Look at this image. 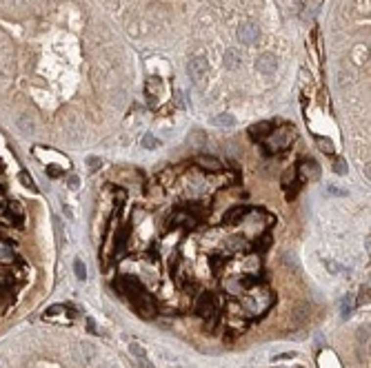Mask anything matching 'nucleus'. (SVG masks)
<instances>
[{
    "mask_svg": "<svg viewBox=\"0 0 371 368\" xmlns=\"http://www.w3.org/2000/svg\"><path fill=\"white\" fill-rule=\"evenodd\" d=\"M116 288L120 295H129L131 304H134V311L140 317H151L156 313V302L145 288L140 286L138 280L134 278H120V282H116Z\"/></svg>",
    "mask_w": 371,
    "mask_h": 368,
    "instance_id": "obj_1",
    "label": "nucleus"
},
{
    "mask_svg": "<svg viewBox=\"0 0 371 368\" xmlns=\"http://www.w3.org/2000/svg\"><path fill=\"white\" fill-rule=\"evenodd\" d=\"M218 297L213 295V293H209V291H205V293H200L198 295V300H196V315L198 317H203L205 322L209 324V330H213V324H216V320H218Z\"/></svg>",
    "mask_w": 371,
    "mask_h": 368,
    "instance_id": "obj_2",
    "label": "nucleus"
},
{
    "mask_svg": "<svg viewBox=\"0 0 371 368\" xmlns=\"http://www.w3.org/2000/svg\"><path fill=\"white\" fill-rule=\"evenodd\" d=\"M247 291H249V295L245 297V306L249 313H265L267 306L274 302L267 288H247Z\"/></svg>",
    "mask_w": 371,
    "mask_h": 368,
    "instance_id": "obj_3",
    "label": "nucleus"
},
{
    "mask_svg": "<svg viewBox=\"0 0 371 368\" xmlns=\"http://www.w3.org/2000/svg\"><path fill=\"white\" fill-rule=\"evenodd\" d=\"M296 133L291 127H284V129L280 131H271L269 135V144L265 147V153H276V151H284V149H289L291 142H294Z\"/></svg>",
    "mask_w": 371,
    "mask_h": 368,
    "instance_id": "obj_4",
    "label": "nucleus"
},
{
    "mask_svg": "<svg viewBox=\"0 0 371 368\" xmlns=\"http://www.w3.org/2000/svg\"><path fill=\"white\" fill-rule=\"evenodd\" d=\"M207 69H209V63H207V58H203V56H196L187 63L189 78H191V82L198 87H203L205 78H207Z\"/></svg>",
    "mask_w": 371,
    "mask_h": 368,
    "instance_id": "obj_5",
    "label": "nucleus"
},
{
    "mask_svg": "<svg viewBox=\"0 0 371 368\" xmlns=\"http://www.w3.org/2000/svg\"><path fill=\"white\" fill-rule=\"evenodd\" d=\"M71 357L76 364L87 366V364H92L93 359H96V348H93L92 344H87V342H78V344H73V348H71Z\"/></svg>",
    "mask_w": 371,
    "mask_h": 368,
    "instance_id": "obj_6",
    "label": "nucleus"
},
{
    "mask_svg": "<svg viewBox=\"0 0 371 368\" xmlns=\"http://www.w3.org/2000/svg\"><path fill=\"white\" fill-rule=\"evenodd\" d=\"M238 40L245 44H255L260 40V29H258V24H254V22L240 24V27H238Z\"/></svg>",
    "mask_w": 371,
    "mask_h": 368,
    "instance_id": "obj_7",
    "label": "nucleus"
},
{
    "mask_svg": "<svg viewBox=\"0 0 371 368\" xmlns=\"http://www.w3.org/2000/svg\"><path fill=\"white\" fill-rule=\"evenodd\" d=\"M255 69L260 73H265V76H271V73L278 69V56H274V53H260V56L255 58Z\"/></svg>",
    "mask_w": 371,
    "mask_h": 368,
    "instance_id": "obj_8",
    "label": "nucleus"
},
{
    "mask_svg": "<svg viewBox=\"0 0 371 368\" xmlns=\"http://www.w3.org/2000/svg\"><path fill=\"white\" fill-rule=\"evenodd\" d=\"M296 173H298V177H300V182H307V180H318L320 177V169H318V164L313 162V160H304L302 164H300L298 169H296Z\"/></svg>",
    "mask_w": 371,
    "mask_h": 368,
    "instance_id": "obj_9",
    "label": "nucleus"
},
{
    "mask_svg": "<svg viewBox=\"0 0 371 368\" xmlns=\"http://www.w3.org/2000/svg\"><path fill=\"white\" fill-rule=\"evenodd\" d=\"M271 131H274V122H258V125L249 127V138L255 142H262L271 135Z\"/></svg>",
    "mask_w": 371,
    "mask_h": 368,
    "instance_id": "obj_10",
    "label": "nucleus"
},
{
    "mask_svg": "<svg viewBox=\"0 0 371 368\" xmlns=\"http://www.w3.org/2000/svg\"><path fill=\"white\" fill-rule=\"evenodd\" d=\"M196 164L203 171H207V173H218V171H222V162L218 158H213V155H198L196 158Z\"/></svg>",
    "mask_w": 371,
    "mask_h": 368,
    "instance_id": "obj_11",
    "label": "nucleus"
},
{
    "mask_svg": "<svg viewBox=\"0 0 371 368\" xmlns=\"http://www.w3.org/2000/svg\"><path fill=\"white\" fill-rule=\"evenodd\" d=\"M222 65H225V69H232V71H236V69L242 65L240 51H238V49H227L225 56H222Z\"/></svg>",
    "mask_w": 371,
    "mask_h": 368,
    "instance_id": "obj_12",
    "label": "nucleus"
},
{
    "mask_svg": "<svg viewBox=\"0 0 371 368\" xmlns=\"http://www.w3.org/2000/svg\"><path fill=\"white\" fill-rule=\"evenodd\" d=\"M247 213H249V206H232V209L227 211L225 213V217H222V222H225V224H236V222H240L242 217L247 216Z\"/></svg>",
    "mask_w": 371,
    "mask_h": 368,
    "instance_id": "obj_13",
    "label": "nucleus"
},
{
    "mask_svg": "<svg viewBox=\"0 0 371 368\" xmlns=\"http://www.w3.org/2000/svg\"><path fill=\"white\" fill-rule=\"evenodd\" d=\"M16 127H18L20 133H34V129H36L34 120H31L27 113H20L18 118H16Z\"/></svg>",
    "mask_w": 371,
    "mask_h": 368,
    "instance_id": "obj_14",
    "label": "nucleus"
},
{
    "mask_svg": "<svg viewBox=\"0 0 371 368\" xmlns=\"http://www.w3.org/2000/svg\"><path fill=\"white\" fill-rule=\"evenodd\" d=\"M271 242H274V239H271V233H262V235H258V238L254 239L251 249H254L255 253H265V251L271 246Z\"/></svg>",
    "mask_w": 371,
    "mask_h": 368,
    "instance_id": "obj_15",
    "label": "nucleus"
},
{
    "mask_svg": "<svg viewBox=\"0 0 371 368\" xmlns=\"http://www.w3.org/2000/svg\"><path fill=\"white\" fill-rule=\"evenodd\" d=\"M353 297L351 295H345L342 297V304H340V315H342V320H349V315H351V311H353Z\"/></svg>",
    "mask_w": 371,
    "mask_h": 368,
    "instance_id": "obj_16",
    "label": "nucleus"
},
{
    "mask_svg": "<svg viewBox=\"0 0 371 368\" xmlns=\"http://www.w3.org/2000/svg\"><path fill=\"white\" fill-rule=\"evenodd\" d=\"M213 125L216 127H236V118L232 113H218L213 118Z\"/></svg>",
    "mask_w": 371,
    "mask_h": 368,
    "instance_id": "obj_17",
    "label": "nucleus"
},
{
    "mask_svg": "<svg viewBox=\"0 0 371 368\" xmlns=\"http://www.w3.org/2000/svg\"><path fill=\"white\" fill-rule=\"evenodd\" d=\"M160 147V140L156 138L154 133H145L142 135V149H149V151H154V149Z\"/></svg>",
    "mask_w": 371,
    "mask_h": 368,
    "instance_id": "obj_18",
    "label": "nucleus"
},
{
    "mask_svg": "<svg viewBox=\"0 0 371 368\" xmlns=\"http://www.w3.org/2000/svg\"><path fill=\"white\" fill-rule=\"evenodd\" d=\"M227 249H232V251H242V249H247V244H245V239H242L240 235H233V238L227 239Z\"/></svg>",
    "mask_w": 371,
    "mask_h": 368,
    "instance_id": "obj_19",
    "label": "nucleus"
},
{
    "mask_svg": "<svg viewBox=\"0 0 371 368\" xmlns=\"http://www.w3.org/2000/svg\"><path fill=\"white\" fill-rule=\"evenodd\" d=\"M73 271H76V278L80 280V282L87 280V266L82 264V260H73Z\"/></svg>",
    "mask_w": 371,
    "mask_h": 368,
    "instance_id": "obj_20",
    "label": "nucleus"
},
{
    "mask_svg": "<svg viewBox=\"0 0 371 368\" xmlns=\"http://www.w3.org/2000/svg\"><path fill=\"white\" fill-rule=\"evenodd\" d=\"M316 144H318V149L323 153H327V155H331L333 153V142L329 138H316Z\"/></svg>",
    "mask_w": 371,
    "mask_h": 368,
    "instance_id": "obj_21",
    "label": "nucleus"
},
{
    "mask_svg": "<svg viewBox=\"0 0 371 368\" xmlns=\"http://www.w3.org/2000/svg\"><path fill=\"white\" fill-rule=\"evenodd\" d=\"M129 353L134 355V357H138V359H142V357H147V350L142 348V346L138 344V342H131L129 344Z\"/></svg>",
    "mask_w": 371,
    "mask_h": 368,
    "instance_id": "obj_22",
    "label": "nucleus"
},
{
    "mask_svg": "<svg viewBox=\"0 0 371 368\" xmlns=\"http://www.w3.org/2000/svg\"><path fill=\"white\" fill-rule=\"evenodd\" d=\"M18 180L23 182V187H27V189H29V191H36L34 177H31V175H29V173H27V171H23V173H20V175H18Z\"/></svg>",
    "mask_w": 371,
    "mask_h": 368,
    "instance_id": "obj_23",
    "label": "nucleus"
},
{
    "mask_svg": "<svg viewBox=\"0 0 371 368\" xmlns=\"http://www.w3.org/2000/svg\"><path fill=\"white\" fill-rule=\"evenodd\" d=\"M209 262H211V268H213V273H216V275H222V264H225V258H218V255H211V258H209Z\"/></svg>",
    "mask_w": 371,
    "mask_h": 368,
    "instance_id": "obj_24",
    "label": "nucleus"
},
{
    "mask_svg": "<svg viewBox=\"0 0 371 368\" xmlns=\"http://www.w3.org/2000/svg\"><path fill=\"white\" fill-rule=\"evenodd\" d=\"M358 340H360V346H365L367 342H369V328H367V326L358 328Z\"/></svg>",
    "mask_w": 371,
    "mask_h": 368,
    "instance_id": "obj_25",
    "label": "nucleus"
},
{
    "mask_svg": "<svg viewBox=\"0 0 371 368\" xmlns=\"http://www.w3.org/2000/svg\"><path fill=\"white\" fill-rule=\"evenodd\" d=\"M307 315H309V308H307V306H298V308L294 311V320H298V322H302Z\"/></svg>",
    "mask_w": 371,
    "mask_h": 368,
    "instance_id": "obj_26",
    "label": "nucleus"
},
{
    "mask_svg": "<svg viewBox=\"0 0 371 368\" xmlns=\"http://www.w3.org/2000/svg\"><path fill=\"white\" fill-rule=\"evenodd\" d=\"M327 195H338V197H345V195H347V191H345V189L333 187V184H329V187H327Z\"/></svg>",
    "mask_w": 371,
    "mask_h": 368,
    "instance_id": "obj_27",
    "label": "nucleus"
},
{
    "mask_svg": "<svg viewBox=\"0 0 371 368\" xmlns=\"http://www.w3.org/2000/svg\"><path fill=\"white\" fill-rule=\"evenodd\" d=\"M369 302V286H362L360 288V297H358V304H365Z\"/></svg>",
    "mask_w": 371,
    "mask_h": 368,
    "instance_id": "obj_28",
    "label": "nucleus"
},
{
    "mask_svg": "<svg viewBox=\"0 0 371 368\" xmlns=\"http://www.w3.org/2000/svg\"><path fill=\"white\" fill-rule=\"evenodd\" d=\"M287 189H289V187H287ZM298 191H300V182H294V187L287 191V197H289V200H294V197L298 195Z\"/></svg>",
    "mask_w": 371,
    "mask_h": 368,
    "instance_id": "obj_29",
    "label": "nucleus"
},
{
    "mask_svg": "<svg viewBox=\"0 0 371 368\" xmlns=\"http://www.w3.org/2000/svg\"><path fill=\"white\" fill-rule=\"evenodd\" d=\"M87 164H89V171H98V167H100V160H98V158H93V155H92V158H87Z\"/></svg>",
    "mask_w": 371,
    "mask_h": 368,
    "instance_id": "obj_30",
    "label": "nucleus"
},
{
    "mask_svg": "<svg viewBox=\"0 0 371 368\" xmlns=\"http://www.w3.org/2000/svg\"><path fill=\"white\" fill-rule=\"evenodd\" d=\"M53 226H56V233H58V239L63 242V224H60V217H53Z\"/></svg>",
    "mask_w": 371,
    "mask_h": 368,
    "instance_id": "obj_31",
    "label": "nucleus"
},
{
    "mask_svg": "<svg viewBox=\"0 0 371 368\" xmlns=\"http://www.w3.org/2000/svg\"><path fill=\"white\" fill-rule=\"evenodd\" d=\"M47 175L49 177H60L63 175V171H60L58 167H47Z\"/></svg>",
    "mask_w": 371,
    "mask_h": 368,
    "instance_id": "obj_32",
    "label": "nucleus"
},
{
    "mask_svg": "<svg viewBox=\"0 0 371 368\" xmlns=\"http://www.w3.org/2000/svg\"><path fill=\"white\" fill-rule=\"evenodd\" d=\"M333 171H336L338 175H345V173H347V169H345V162H342V160H338L336 167H333Z\"/></svg>",
    "mask_w": 371,
    "mask_h": 368,
    "instance_id": "obj_33",
    "label": "nucleus"
},
{
    "mask_svg": "<svg viewBox=\"0 0 371 368\" xmlns=\"http://www.w3.org/2000/svg\"><path fill=\"white\" fill-rule=\"evenodd\" d=\"M0 262H14V255L9 251H0Z\"/></svg>",
    "mask_w": 371,
    "mask_h": 368,
    "instance_id": "obj_34",
    "label": "nucleus"
},
{
    "mask_svg": "<svg viewBox=\"0 0 371 368\" xmlns=\"http://www.w3.org/2000/svg\"><path fill=\"white\" fill-rule=\"evenodd\" d=\"M136 364H138V368H156L154 364H149V359H147V357L138 359V362H136Z\"/></svg>",
    "mask_w": 371,
    "mask_h": 368,
    "instance_id": "obj_35",
    "label": "nucleus"
},
{
    "mask_svg": "<svg viewBox=\"0 0 371 368\" xmlns=\"http://www.w3.org/2000/svg\"><path fill=\"white\" fill-rule=\"evenodd\" d=\"M78 184H80L78 175H69V189H78Z\"/></svg>",
    "mask_w": 371,
    "mask_h": 368,
    "instance_id": "obj_36",
    "label": "nucleus"
},
{
    "mask_svg": "<svg viewBox=\"0 0 371 368\" xmlns=\"http://www.w3.org/2000/svg\"><path fill=\"white\" fill-rule=\"evenodd\" d=\"M296 357V353H282V355H278V357H274V362H278V359H294Z\"/></svg>",
    "mask_w": 371,
    "mask_h": 368,
    "instance_id": "obj_37",
    "label": "nucleus"
},
{
    "mask_svg": "<svg viewBox=\"0 0 371 368\" xmlns=\"http://www.w3.org/2000/svg\"><path fill=\"white\" fill-rule=\"evenodd\" d=\"M87 330H89L92 335L98 333V328H96V324H93V320H87Z\"/></svg>",
    "mask_w": 371,
    "mask_h": 368,
    "instance_id": "obj_38",
    "label": "nucleus"
},
{
    "mask_svg": "<svg viewBox=\"0 0 371 368\" xmlns=\"http://www.w3.org/2000/svg\"><path fill=\"white\" fill-rule=\"evenodd\" d=\"M325 264H327L329 271H340V264H338V262H325Z\"/></svg>",
    "mask_w": 371,
    "mask_h": 368,
    "instance_id": "obj_39",
    "label": "nucleus"
},
{
    "mask_svg": "<svg viewBox=\"0 0 371 368\" xmlns=\"http://www.w3.org/2000/svg\"><path fill=\"white\" fill-rule=\"evenodd\" d=\"M176 98H178L180 107H185V93H183V91H178V93H176Z\"/></svg>",
    "mask_w": 371,
    "mask_h": 368,
    "instance_id": "obj_40",
    "label": "nucleus"
},
{
    "mask_svg": "<svg viewBox=\"0 0 371 368\" xmlns=\"http://www.w3.org/2000/svg\"><path fill=\"white\" fill-rule=\"evenodd\" d=\"M0 239H9V235H7V229H5V226H0Z\"/></svg>",
    "mask_w": 371,
    "mask_h": 368,
    "instance_id": "obj_41",
    "label": "nucleus"
}]
</instances>
